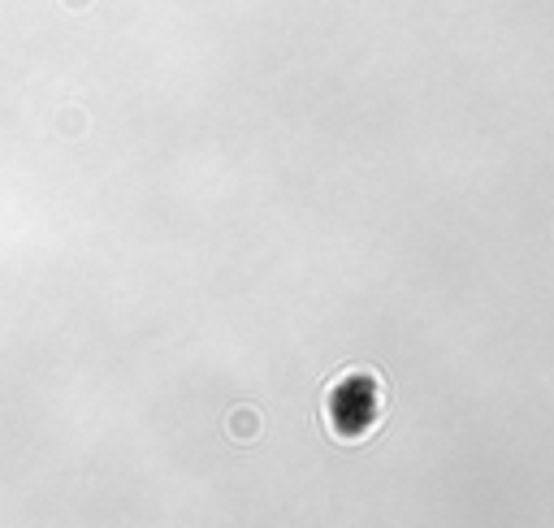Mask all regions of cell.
<instances>
[{
	"mask_svg": "<svg viewBox=\"0 0 554 528\" xmlns=\"http://www.w3.org/2000/svg\"><path fill=\"white\" fill-rule=\"evenodd\" d=\"M381 381L368 368H347L334 386L325 390V429L338 442H364L381 425Z\"/></svg>",
	"mask_w": 554,
	"mask_h": 528,
	"instance_id": "1",
	"label": "cell"
}]
</instances>
